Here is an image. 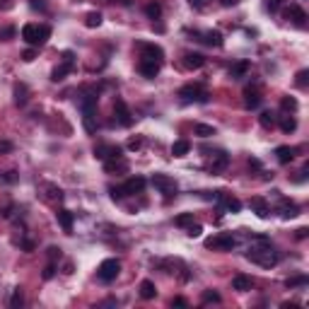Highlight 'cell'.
<instances>
[{
  "label": "cell",
  "mask_w": 309,
  "mask_h": 309,
  "mask_svg": "<svg viewBox=\"0 0 309 309\" xmlns=\"http://www.w3.org/2000/svg\"><path fill=\"white\" fill-rule=\"evenodd\" d=\"M256 242H258L256 247H249L247 258L256 266H261V268H273L278 263V252L271 247V242L266 237H256Z\"/></svg>",
  "instance_id": "6da1fadb"
},
{
  "label": "cell",
  "mask_w": 309,
  "mask_h": 309,
  "mask_svg": "<svg viewBox=\"0 0 309 309\" xmlns=\"http://www.w3.org/2000/svg\"><path fill=\"white\" fill-rule=\"evenodd\" d=\"M49 36H51V27L49 25H25L22 27V39L27 41L29 46H44L46 41H49Z\"/></svg>",
  "instance_id": "7a4b0ae2"
},
{
  "label": "cell",
  "mask_w": 309,
  "mask_h": 309,
  "mask_svg": "<svg viewBox=\"0 0 309 309\" xmlns=\"http://www.w3.org/2000/svg\"><path fill=\"white\" fill-rule=\"evenodd\" d=\"M179 99L184 102V104H191V102H198V104H205L208 99H210V94L205 92V87L203 84H184L181 89H179Z\"/></svg>",
  "instance_id": "3957f363"
},
{
  "label": "cell",
  "mask_w": 309,
  "mask_h": 309,
  "mask_svg": "<svg viewBox=\"0 0 309 309\" xmlns=\"http://www.w3.org/2000/svg\"><path fill=\"white\" fill-rule=\"evenodd\" d=\"M234 244H237V237L229 234V232H218V234L205 239V247L213 249V252H232Z\"/></svg>",
  "instance_id": "277c9868"
},
{
  "label": "cell",
  "mask_w": 309,
  "mask_h": 309,
  "mask_svg": "<svg viewBox=\"0 0 309 309\" xmlns=\"http://www.w3.org/2000/svg\"><path fill=\"white\" fill-rule=\"evenodd\" d=\"M121 273V261L118 258H104L97 268V278L102 282H113Z\"/></svg>",
  "instance_id": "5b68a950"
},
{
  "label": "cell",
  "mask_w": 309,
  "mask_h": 309,
  "mask_svg": "<svg viewBox=\"0 0 309 309\" xmlns=\"http://www.w3.org/2000/svg\"><path fill=\"white\" fill-rule=\"evenodd\" d=\"M152 186H155L160 194H165L167 198H171L176 194V181H174L169 174H152Z\"/></svg>",
  "instance_id": "8992f818"
},
{
  "label": "cell",
  "mask_w": 309,
  "mask_h": 309,
  "mask_svg": "<svg viewBox=\"0 0 309 309\" xmlns=\"http://www.w3.org/2000/svg\"><path fill=\"white\" fill-rule=\"evenodd\" d=\"M213 200H215L220 208L229 210V213H239V210H242V200L234 198L232 194H227V191H213Z\"/></svg>",
  "instance_id": "52a82bcc"
},
{
  "label": "cell",
  "mask_w": 309,
  "mask_h": 309,
  "mask_svg": "<svg viewBox=\"0 0 309 309\" xmlns=\"http://www.w3.org/2000/svg\"><path fill=\"white\" fill-rule=\"evenodd\" d=\"M136 49L142 54L145 60H155V63H162L165 60V51L157 46V44H150V41H138Z\"/></svg>",
  "instance_id": "ba28073f"
},
{
  "label": "cell",
  "mask_w": 309,
  "mask_h": 309,
  "mask_svg": "<svg viewBox=\"0 0 309 309\" xmlns=\"http://www.w3.org/2000/svg\"><path fill=\"white\" fill-rule=\"evenodd\" d=\"M73 68H75V56H73L70 51H65V54H63V63H60L56 70L51 73V80H54V83L65 80V75H68V73H73Z\"/></svg>",
  "instance_id": "9c48e42d"
},
{
  "label": "cell",
  "mask_w": 309,
  "mask_h": 309,
  "mask_svg": "<svg viewBox=\"0 0 309 309\" xmlns=\"http://www.w3.org/2000/svg\"><path fill=\"white\" fill-rule=\"evenodd\" d=\"M113 113H116V121L121 123V126H133V113H131V109H128V104L123 102V99H116L113 102Z\"/></svg>",
  "instance_id": "30bf717a"
},
{
  "label": "cell",
  "mask_w": 309,
  "mask_h": 309,
  "mask_svg": "<svg viewBox=\"0 0 309 309\" xmlns=\"http://www.w3.org/2000/svg\"><path fill=\"white\" fill-rule=\"evenodd\" d=\"M94 157L102 160V162H107V160H116V157H123V155H121V147H118V145H107V142H102V145L94 147Z\"/></svg>",
  "instance_id": "8fae6325"
},
{
  "label": "cell",
  "mask_w": 309,
  "mask_h": 309,
  "mask_svg": "<svg viewBox=\"0 0 309 309\" xmlns=\"http://www.w3.org/2000/svg\"><path fill=\"white\" fill-rule=\"evenodd\" d=\"M285 20L295 22L297 27H305V25H307V12H305L300 5H290V7L285 10Z\"/></svg>",
  "instance_id": "7c38bea8"
},
{
  "label": "cell",
  "mask_w": 309,
  "mask_h": 309,
  "mask_svg": "<svg viewBox=\"0 0 309 309\" xmlns=\"http://www.w3.org/2000/svg\"><path fill=\"white\" fill-rule=\"evenodd\" d=\"M145 184H147V181H145L142 176H131V179H126V184H123L121 189H123L126 196H136V194H142Z\"/></svg>",
  "instance_id": "4fadbf2b"
},
{
  "label": "cell",
  "mask_w": 309,
  "mask_h": 309,
  "mask_svg": "<svg viewBox=\"0 0 309 309\" xmlns=\"http://www.w3.org/2000/svg\"><path fill=\"white\" fill-rule=\"evenodd\" d=\"M160 68H162V63H155V60H145V58H142L140 63H138V70H140V75H142V78H147V80L157 78Z\"/></svg>",
  "instance_id": "5bb4252c"
},
{
  "label": "cell",
  "mask_w": 309,
  "mask_h": 309,
  "mask_svg": "<svg viewBox=\"0 0 309 309\" xmlns=\"http://www.w3.org/2000/svg\"><path fill=\"white\" fill-rule=\"evenodd\" d=\"M56 220H58V225L63 227L68 234L73 232V225H75V215L70 213V210H65V208H58L56 210Z\"/></svg>",
  "instance_id": "9a60e30c"
},
{
  "label": "cell",
  "mask_w": 309,
  "mask_h": 309,
  "mask_svg": "<svg viewBox=\"0 0 309 309\" xmlns=\"http://www.w3.org/2000/svg\"><path fill=\"white\" fill-rule=\"evenodd\" d=\"M261 99H263V97H261V92H258L256 87H247V89H244V107H247V109H258V107H261Z\"/></svg>",
  "instance_id": "2e32d148"
},
{
  "label": "cell",
  "mask_w": 309,
  "mask_h": 309,
  "mask_svg": "<svg viewBox=\"0 0 309 309\" xmlns=\"http://www.w3.org/2000/svg\"><path fill=\"white\" fill-rule=\"evenodd\" d=\"M249 205H252V210L258 215V218H268V213H271V208H268L266 198H261V196H252Z\"/></svg>",
  "instance_id": "e0dca14e"
},
{
  "label": "cell",
  "mask_w": 309,
  "mask_h": 309,
  "mask_svg": "<svg viewBox=\"0 0 309 309\" xmlns=\"http://www.w3.org/2000/svg\"><path fill=\"white\" fill-rule=\"evenodd\" d=\"M253 287V278H249V276H234L232 278V290H237V292H249Z\"/></svg>",
  "instance_id": "ac0fdd59"
},
{
  "label": "cell",
  "mask_w": 309,
  "mask_h": 309,
  "mask_svg": "<svg viewBox=\"0 0 309 309\" xmlns=\"http://www.w3.org/2000/svg\"><path fill=\"white\" fill-rule=\"evenodd\" d=\"M295 147H290V145H281V147H276V157H278V162L281 165H290L292 160H295Z\"/></svg>",
  "instance_id": "d6986e66"
},
{
  "label": "cell",
  "mask_w": 309,
  "mask_h": 309,
  "mask_svg": "<svg viewBox=\"0 0 309 309\" xmlns=\"http://www.w3.org/2000/svg\"><path fill=\"white\" fill-rule=\"evenodd\" d=\"M200 36H203V41H205L208 46H215V49H220V46L225 44L223 34H220V31H215V29H208V31H203Z\"/></svg>",
  "instance_id": "ffe728a7"
},
{
  "label": "cell",
  "mask_w": 309,
  "mask_h": 309,
  "mask_svg": "<svg viewBox=\"0 0 309 309\" xmlns=\"http://www.w3.org/2000/svg\"><path fill=\"white\" fill-rule=\"evenodd\" d=\"M249 68H252L249 60H237V63L229 68V78H232V80H239V78H244V75L249 73Z\"/></svg>",
  "instance_id": "44dd1931"
},
{
  "label": "cell",
  "mask_w": 309,
  "mask_h": 309,
  "mask_svg": "<svg viewBox=\"0 0 309 309\" xmlns=\"http://www.w3.org/2000/svg\"><path fill=\"white\" fill-rule=\"evenodd\" d=\"M184 65L189 70H198V68L205 65V56H200V54H184Z\"/></svg>",
  "instance_id": "7402d4cb"
},
{
  "label": "cell",
  "mask_w": 309,
  "mask_h": 309,
  "mask_svg": "<svg viewBox=\"0 0 309 309\" xmlns=\"http://www.w3.org/2000/svg\"><path fill=\"white\" fill-rule=\"evenodd\" d=\"M29 102V87L25 83H17L15 84V104L17 107H25Z\"/></svg>",
  "instance_id": "603a6c76"
},
{
  "label": "cell",
  "mask_w": 309,
  "mask_h": 309,
  "mask_svg": "<svg viewBox=\"0 0 309 309\" xmlns=\"http://www.w3.org/2000/svg\"><path fill=\"white\" fill-rule=\"evenodd\" d=\"M104 169L109 174H116V171H128V162L123 157H116V160H107L104 162Z\"/></svg>",
  "instance_id": "cb8c5ba5"
},
{
  "label": "cell",
  "mask_w": 309,
  "mask_h": 309,
  "mask_svg": "<svg viewBox=\"0 0 309 309\" xmlns=\"http://www.w3.org/2000/svg\"><path fill=\"white\" fill-rule=\"evenodd\" d=\"M227 165H229V155L227 152H215L213 155V162H210L213 171H223V169H227Z\"/></svg>",
  "instance_id": "d4e9b609"
},
{
  "label": "cell",
  "mask_w": 309,
  "mask_h": 309,
  "mask_svg": "<svg viewBox=\"0 0 309 309\" xmlns=\"http://www.w3.org/2000/svg\"><path fill=\"white\" fill-rule=\"evenodd\" d=\"M155 295H157L155 282H152V281H142L140 282V297H142V300H155Z\"/></svg>",
  "instance_id": "484cf974"
},
{
  "label": "cell",
  "mask_w": 309,
  "mask_h": 309,
  "mask_svg": "<svg viewBox=\"0 0 309 309\" xmlns=\"http://www.w3.org/2000/svg\"><path fill=\"white\" fill-rule=\"evenodd\" d=\"M189 150H191V142L189 140H176L171 145V155L174 157H184V155H189Z\"/></svg>",
  "instance_id": "4316f807"
},
{
  "label": "cell",
  "mask_w": 309,
  "mask_h": 309,
  "mask_svg": "<svg viewBox=\"0 0 309 309\" xmlns=\"http://www.w3.org/2000/svg\"><path fill=\"white\" fill-rule=\"evenodd\" d=\"M295 215H300L297 203H292V200H282V218L290 220V218H295Z\"/></svg>",
  "instance_id": "83f0119b"
},
{
  "label": "cell",
  "mask_w": 309,
  "mask_h": 309,
  "mask_svg": "<svg viewBox=\"0 0 309 309\" xmlns=\"http://www.w3.org/2000/svg\"><path fill=\"white\" fill-rule=\"evenodd\" d=\"M194 131H196L198 138H213L218 131H215V126H205V123H196L194 126Z\"/></svg>",
  "instance_id": "f1b7e54d"
},
{
  "label": "cell",
  "mask_w": 309,
  "mask_h": 309,
  "mask_svg": "<svg viewBox=\"0 0 309 309\" xmlns=\"http://www.w3.org/2000/svg\"><path fill=\"white\" fill-rule=\"evenodd\" d=\"M145 15H147L150 20H160V17H162V5H160V2H147V5H145Z\"/></svg>",
  "instance_id": "f546056e"
},
{
  "label": "cell",
  "mask_w": 309,
  "mask_h": 309,
  "mask_svg": "<svg viewBox=\"0 0 309 309\" xmlns=\"http://www.w3.org/2000/svg\"><path fill=\"white\" fill-rule=\"evenodd\" d=\"M258 123L263 126V128H273L276 123H278V118H276V113L273 112H263L258 116Z\"/></svg>",
  "instance_id": "4dcf8cb0"
},
{
  "label": "cell",
  "mask_w": 309,
  "mask_h": 309,
  "mask_svg": "<svg viewBox=\"0 0 309 309\" xmlns=\"http://www.w3.org/2000/svg\"><path fill=\"white\" fill-rule=\"evenodd\" d=\"M295 128H297L295 116H281V131H282V133H292Z\"/></svg>",
  "instance_id": "1f68e13d"
},
{
  "label": "cell",
  "mask_w": 309,
  "mask_h": 309,
  "mask_svg": "<svg viewBox=\"0 0 309 309\" xmlns=\"http://www.w3.org/2000/svg\"><path fill=\"white\" fill-rule=\"evenodd\" d=\"M99 25H102V12H87L84 15V27L94 29V27H99Z\"/></svg>",
  "instance_id": "d6a6232c"
},
{
  "label": "cell",
  "mask_w": 309,
  "mask_h": 309,
  "mask_svg": "<svg viewBox=\"0 0 309 309\" xmlns=\"http://www.w3.org/2000/svg\"><path fill=\"white\" fill-rule=\"evenodd\" d=\"M191 223H194V213H181V215L174 218V225L176 227H189Z\"/></svg>",
  "instance_id": "836d02e7"
},
{
  "label": "cell",
  "mask_w": 309,
  "mask_h": 309,
  "mask_svg": "<svg viewBox=\"0 0 309 309\" xmlns=\"http://www.w3.org/2000/svg\"><path fill=\"white\" fill-rule=\"evenodd\" d=\"M22 305H25V295H22V290L17 287V290L12 292V297H10V307H12V309H20Z\"/></svg>",
  "instance_id": "e575fe53"
},
{
  "label": "cell",
  "mask_w": 309,
  "mask_h": 309,
  "mask_svg": "<svg viewBox=\"0 0 309 309\" xmlns=\"http://www.w3.org/2000/svg\"><path fill=\"white\" fill-rule=\"evenodd\" d=\"M49 194H46V198H51V200H63V191L58 189V186H54V184H46L44 186Z\"/></svg>",
  "instance_id": "d590c367"
},
{
  "label": "cell",
  "mask_w": 309,
  "mask_h": 309,
  "mask_svg": "<svg viewBox=\"0 0 309 309\" xmlns=\"http://www.w3.org/2000/svg\"><path fill=\"white\" fill-rule=\"evenodd\" d=\"M281 109L282 112H297V99H292V97H282Z\"/></svg>",
  "instance_id": "8d00e7d4"
},
{
  "label": "cell",
  "mask_w": 309,
  "mask_h": 309,
  "mask_svg": "<svg viewBox=\"0 0 309 309\" xmlns=\"http://www.w3.org/2000/svg\"><path fill=\"white\" fill-rule=\"evenodd\" d=\"M15 34H17L15 27H0V41H10V39H15Z\"/></svg>",
  "instance_id": "74e56055"
},
{
  "label": "cell",
  "mask_w": 309,
  "mask_h": 309,
  "mask_svg": "<svg viewBox=\"0 0 309 309\" xmlns=\"http://www.w3.org/2000/svg\"><path fill=\"white\" fill-rule=\"evenodd\" d=\"M200 300H203V305H210V302H220L223 297H220L218 292H213V290H208V292H203V297H200Z\"/></svg>",
  "instance_id": "f35d334b"
},
{
  "label": "cell",
  "mask_w": 309,
  "mask_h": 309,
  "mask_svg": "<svg viewBox=\"0 0 309 309\" xmlns=\"http://www.w3.org/2000/svg\"><path fill=\"white\" fill-rule=\"evenodd\" d=\"M307 282H309L307 276H297V278H290V281L285 282V285H287V287L292 290V287H300V285H307Z\"/></svg>",
  "instance_id": "ab89813d"
},
{
  "label": "cell",
  "mask_w": 309,
  "mask_h": 309,
  "mask_svg": "<svg viewBox=\"0 0 309 309\" xmlns=\"http://www.w3.org/2000/svg\"><path fill=\"white\" fill-rule=\"evenodd\" d=\"M307 78H309V70H300V73H297V80H295V84L305 89V87H307Z\"/></svg>",
  "instance_id": "60d3db41"
},
{
  "label": "cell",
  "mask_w": 309,
  "mask_h": 309,
  "mask_svg": "<svg viewBox=\"0 0 309 309\" xmlns=\"http://www.w3.org/2000/svg\"><path fill=\"white\" fill-rule=\"evenodd\" d=\"M54 276H56V263H54V261H49V266L44 268V281H51Z\"/></svg>",
  "instance_id": "b9f144b4"
},
{
  "label": "cell",
  "mask_w": 309,
  "mask_h": 309,
  "mask_svg": "<svg viewBox=\"0 0 309 309\" xmlns=\"http://www.w3.org/2000/svg\"><path fill=\"white\" fill-rule=\"evenodd\" d=\"M109 194H112L113 200H123V198H126V194H123V189H121V186H112V189H109Z\"/></svg>",
  "instance_id": "7bdbcfd3"
},
{
  "label": "cell",
  "mask_w": 309,
  "mask_h": 309,
  "mask_svg": "<svg viewBox=\"0 0 309 309\" xmlns=\"http://www.w3.org/2000/svg\"><path fill=\"white\" fill-rule=\"evenodd\" d=\"M12 150H15V145L10 140H0V155H10Z\"/></svg>",
  "instance_id": "ee69618b"
},
{
  "label": "cell",
  "mask_w": 309,
  "mask_h": 309,
  "mask_svg": "<svg viewBox=\"0 0 309 309\" xmlns=\"http://www.w3.org/2000/svg\"><path fill=\"white\" fill-rule=\"evenodd\" d=\"M208 2H210V0H189V5H191L194 10H205Z\"/></svg>",
  "instance_id": "f6af8a7d"
},
{
  "label": "cell",
  "mask_w": 309,
  "mask_h": 309,
  "mask_svg": "<svg viewBox=\"0 0 309 309\" xmlns=\"http://www.w3.org/2000/svg\"><path fill=\"white\" fill-rule=\"evenodd\" d=\"M0 179H2L5 184H15V181H17V171H5Z\"/></svg>",
  "instance_id": "bcb514c9"
},
{
  "label": "cell",
  "mask_w": 309,
  "mask_h": 309,
  "mask_svg": "<svg viewBox=\"0 0 309 309\" xmlns=\"http://www.w3.org/2000/svg\"><path fill=\"white\" fill-rule=\"evenodd\" d=\"M58 258H60V249H58V247H49V261L56 263Z\"/></svg>",
  "instance_id": "7dc6e473"
},
{
  "label": "cell",
  "mask_w": 309,
  "mask_h": 309,
  "mask_svg": "<svg viewBox=\"0 0 309 309\" xmlns=\"http://www.w3.org/2000/svg\"><path fill=\"white\" fill-rule=\"evenodd\" d=\"M200 232H203L200 225H194V223L189 225V237H200Z\"/></svg>",
  "instance_id": "c3c4849f"
},
{
  "label": "cell",
  "mask_w": 309,
  "mask_h": 309,
  "mask_svg": "<svg viewBox=\"0 0 309 309\" xmlns=\"http://www.w3.org/2000/svg\"><path fill=\"white\" fill-rule=\"evenodd\" d=\"M34 58H36V51H34V46H31V49H27V51L22 54V60H27V63H31Z\"/></svg>",
  "instance_id": "681fc988"
},
{
  "label": "cell",
  "mask_w": 309,
  "mask_h": 309,
  "mask_svg": "<svg viewBox=\"0 0 309 309\" xmlns=\"http://www.w3.org/2000/svg\"><path fill=\"white\" fill-rule=\"evenodd\" d=\"M29 5H31L34 10H46V2H44V0H31Z\"/></svg>",
  "instance_id": "f907efd6"
},
{
  "label": "cell",
  "mask_w": 309,
  "mask_h": 309,
  "mask_svg": "<svg viewBox=\"0 0 309 309\" xmlns=\"http://www.w3.org/2000/svg\"><path fill=\"white\" fill-rule=\"evenodd\" d=\"M128 147H131V150H138V147H142V138H133V140L128 142Z\"/></svg>",
  "instance_id": "816d5d0a"
},
{
  "label": "cell",
  "mask_w": 309,
  "mask_h": 309,
  "mask_svg": "<svg viewBox=\"0 0 309 309\" xmlns=\"http://www.w3.org/2000/svg\"><path fill=\"white\" fill-rule=\"evenodd\" d=\"M171 305H174V307H186L189 302H186L184 297H174V300H171Z\"/></svg>",
  "instance_id": "f5cc1de1"
},
{
  "label": "cell",
  "mask_w": 309,
  "mask_h": 309,
  "mask_svg": "<svg viewBox=\"0 0 309 309\" xmlns=\"http://www.w3.org/2000/svg\"><path fill=\"white\" fill-rule=\"evenodd\" d=\"M22 249H25V252H34V242H31V239H25V242H22Z\"/></svg>",
  "instance_id": "db71d44e"
},
{
  "label": "cell",
  "mask_w": 309,
  "mask_h": 309,
  "mask_svg": "<svg viewBox=\"0 0 309 309\" xmlns=\"http://www.w3.org/2000/svg\"><path fill=\"white\" fill-rule=\"evenodd\" d=\"M307 234H309V229H307V227H300V229H297V239H305Z\"/></svg>",
  "instance_id": "11a10c76"
},
{
  "label": "cell",
  "mask_w": 309,
  "mask_h": 309,
  "mask_svg": "<svg viewBox=\"0 0 309 309\" xmlns=\"http://www.w3.org/2000/svg\"><path fill=\"white\" fill-rule=\"evenodd\" d=\"M237 2H239V0H223V5H225V7H232V5H237Z\"/></svg>",
  "instance_id": "9f6ffc18"
},
{
  "label": "cell",
  "mask_w": 309,
  "mask_h": 309,
  "mask_svg": "<svg viewBox=\"0 0 309 309\" xmlns=\"http://www.w3.org/2000/svg\"><path fill=\"white\" fill-rule=\"evenodd\" d=\"M121 2H123V5H131V0H121Z\"/></svg>",
  "instance_id": "6f0895ef"
},
{
  "label": "cell",
  "mask_w": 309,
  "mask_h": 309,
  "mask_svg": "<svg viewBox=\"0 0 309 309\" xmlns=\"http://www.w3.org/2000/svg\"><path fill=\"white\" fill-rule=\"evenodd\" d=\"M107 2H112V0H107Z\"/></svg>",
  "instance_id": "680465c9"
}]
</instances>
